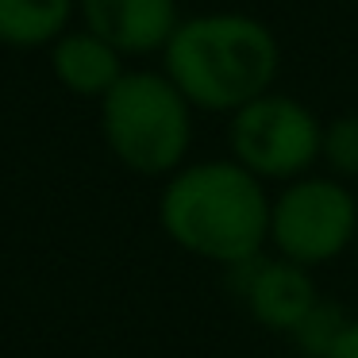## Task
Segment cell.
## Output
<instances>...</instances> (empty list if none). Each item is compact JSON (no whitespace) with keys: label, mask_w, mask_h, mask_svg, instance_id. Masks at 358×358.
Wrapping results in <instances>:
<instances>
[{"label":"cell","mask_w":358,"mask_h":358,"mask_svg":"<svg viewBox=\"0 0 358 358\" xmlns=\"http://www.w3.org/2000/svg\"><path fill=\"white\" fill-rule=\"evenodd\" d=\"M270 201L266 181L243 170L235 158L185 162L162 181L158 227L185 255L231 270L266 255Z\"/></svg>","instance_id":"cell-1"},{"label":"cell","mask_w":358,"mask_h":358,"mask_svg":"<svg viewBox=\"0 0 358 358\" xmlns=\"http://www.w3.org/2000/svg\"><path fill=\"white\" fill-rule=\"evenodd\" d=\"M158 58L193 108L220 116L270 93L281 73L278 35L247 12L185 16Z\"/></svg>","instance_id":"cell-2"},{"label":"cell","mask_w":358,"mask_h":358,"mask_svg":"<svg viewBox=\"0 0 358 358\" xmlns=\"http://www.w3.org/2000/svg\"><path fill=\"white\" fill-rule=\"evenodd\" d=\"M96 108L101 139L124 170L166 181L189 162L196 108L162 70H127Z\"/></svg>","instance_id":"cell-3"},{"label":"cell","mask_w":358,"mask_h":358,"mask_svg":"<svg viewBox=\"0 0 358 358\" xmlns=\"http://www.w3.org/2000/svg\"><path fill=\"white\" fill-rule=\"evenodd\" d=\"M320 147H324V120L304 101L278 89L255 96L227 116V150H231L227 158H235L266 185L270 181L289 185L312 173V166L320 162Z\"/></svg>","instance_id":"cell-4"},{"label":"cell","mask_w":358,"mask_h":358,"mask_svg":"<svg viewBox=\"0 0 358 358\" xmlns=\"http://www.w3.org/2000/svg\"><path fill=\"white\" fill-rule=\"evenodd\" d=\"M358 235V196L331 173H304L270 201V247L304 270L347 255Z\"/></svg>","instance_id":"cell-5"},{"label":"cell","mask_w":358,"mask_h":358,"mask_svg":"<svg viewBox=\"0 0 358 358\" xmlns=\"http://www.w3.org/2000/svg\"><path fill=\"white\" fill-rule=\"evenodd\" d=\"M227 278H231V293L243 301L250 320L285 339L320 301L312 270L285 262L278 255H258L243 266H231Z\"/></svg>","instance_id":"cell-6"},{"label":"cell","mask_w":358,"mask_h":358,"mask_svg":"<svg viewBox=\"0 0 358 358\" xmlns=\"http://www.w3.org/2000/svg\"><path fill=\"white\" fill-rule=\"evenodd\" d=\"M81 27L101 35L124 58L162 55L181 16L178 0H78Z\"/></svg>","instance_id":"cell-7"},{"label":"cell","mask_w":358,"mask_h":358,"mask_svg":"<svg viewBox=\"0 0 358 358\" xmlns=\"http://www.w3.org/2000/svg\"><path fill=\"white\" fill-rule=\"evenodd\" d=\"M47 55H50L55 81L66 93L85 96V101H101L127 73V58L112 43H104L101 35H93L89 27H70Z\"/></svg>","instance_id":"cell-8"},{"label":"cell","mask_w":358,"mask_h":358,"mask_svg":"<svg viewBox=\"0 0 358 358\" xmlns=\"http://www.w3.org/2000/svg\"><path fill=\"white\" fill-rule=\"evenodd\" d=\"M78 20V0H0V47L50 50Z\"/></svg>","instance_id":"cell-9"},{"label":"cell","mask_w":358,"mask_h":358,"mask_svg":"<svg viewBox=\"0 0 358 358\" xmlns=\"http://www.w3.org/2000/svg\"><path fill=\"white\" fill-rule=\"evenodd\" d=\"M350 320L355 316H347L343 304L316 301V308L296 324V331L289 335V343H293L304 358H331L335 347H339V339H343V331L350 327Z\"/></svg>","instance_id":"cell-10"},{"label":"cell","mask_w":358,"mask_h":358,"mask_svg":"<svg viewBox=\"0 0 358 358\" xmlns=\"http://www.w3.org/2000/svg\"><path fill=\"white\" fill-rule=\"evenodd\" d=\"M320 162L327 173L339 181H358V112H343V116L324 124V147H320Z\"/></svg>","instance_id":"cell-11"},{"label":"cell","mask_w":358,"mask_h":358,"mask_svg":"<svg viewBox=\"0 0 358 358\" xmlns=\"http://www.w3.org/2000/svg\"><path fill=\"white\" fill-rule=\"evenodd\" d=\"M331 358H358V316L350 320V327L343 331V339H339V347H335Z\"/></svg>","instance_id":"cell-12"}]
</instances>
